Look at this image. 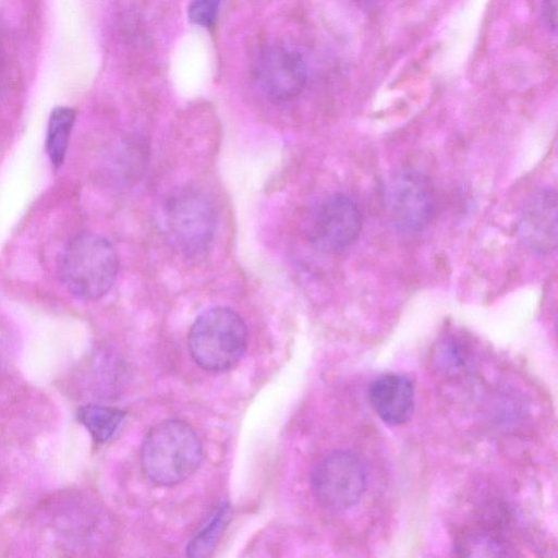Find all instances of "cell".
Wrapping results in <instances>:
<instances>
[{
	"instance_id": "obj_12",
	"label": "cell",
	"mask_w": 558,
	"mask_h": 558,
	"mask_svg": "<svg viewBox=\"0 0 558 558\" xmlns=\"http://www.w3.org/2000/svg\"><path fill=\"white\" fill-rule=\"evenodd\" d=\"M74 120L75 112L71 108L58 107L51 112L48 123L46 150L51 163L56 168L61 166L65 158Z\"/></svg>"
},
{
	"instance_id": "obj_2",
	"label": "cell",
	"mask_w": 558,
	"mask_h": 558,
	"mask_svg": "<svg viewBox=\"0 0 558 558\" xmlns=\"http://www.w3.org/2000/svg\"><path fill=\"white\" fill-rule=\"evenodd\" d=\"M119 258L112 244L95 233L73 238L63 250L58 274L64 287L83 300H97L113 286Z\"/></svg>"
},
{
	"instance_id": "obj_9",
	"label": "cell",
	"mask_w": 558,
	"mask_h": 558,
	"mask_svg": "<svg viewBox=\"0 0 558 558\" xmlns=\"http://www.w3.org/2000/svg\"><path fill=\"white\" fill-rule=\"evenodd\" d=\"M521 242L531 251L547 254L557 246V195L541 189L526 202L518 223Z\"/></svg>"
},
{
	"instance_id": "obj_3",
	"label": "cell",
	"mask_w": 558,
	"mask_h": 558,
	"mask_svg": "<svg viewBox=\"0 0 558 558\" xmlns=\"http://www.w3.org/2000/svg\"><path fill=\"white\" fill-rule=\"evenodd\" d=\"M189 350L204 369L221 372L234 366L247 344V330L241 316L228 307H215L201 314L189 333Z\"/></svg>"
},
{
	"instance_id": "obj_8",
	"label": "cell",
	"mask_w": 558,
	"mask_h": 558,
	"mask_svg": "<svg viewBox=\"0 0 558 558\" xmlns=\"http://www.w3.org/2000/svg\"><path fill=\"white\" fill-rule=\"evenodd\" d=\"M362 223L355 202L344 194H333L318 207L311 226V239L324 250L339 251L357 239Z\"/></svg>"
},
{
	"instance_id": "obj_15",
	"label": "cell",
	"mask_w": 558,
	"mask_h": 558,
	"mask_svg": "<svg viewBox=\"0 0 558 558\" xmlns=\"http://www.w3.org/2000/svg\"><path fill=\"white\" fill-rule=\"evenodd\" d=\"M556 8L557 0H543L542 2V20L548 31L551 32L556 29Z\"/></svg>"
},
{
	"instance_id": "obj_10",
	"label": "cell",
	"mask_w": 558,
	"mask_h": 558,
	"mask_svg": "<svg viewBox=\"0 0 558 558\" xmlns=\"http://www.w3.org/2000/svg\"><path fill=\"white\" fill-rule=\"evenodd\" d=\"M367 396L374 411L387 424H403L413 413L414 388L404 375H380L371 383Z\"/></svg>"
},
{
	"instance_id": "obj_4",
	"label": "cell",
	"mask_w": 558,
	"mask_h": 558,
	"mask_svg": "<svg viewBox=\"0 0 558 558\" xmlns=\"http://www.w3.org/2000/svg\"><path fill=\"white\" fill-rule=\"evenodd\" d=\"M161 219L167 239L185 255L203 252L215 233V208L197 190L182 189L172 193L163 204Z\"/></svg>"
},
{
	"instance_id": "obj_13",
	"label": "cell",
	"mask_w": 558,
	"mask_h": 558,
	"mask_svg": "<svg viewBox=\"0 0 558 558\" xmlns=\"http://www.w3.org/2000/svg\"><path fill=\"white\" fill-rule=\"evenodd\" d=\"M230 515L229 505L221 502L209 522L201 530L186 547L190 557H206L211 554Z\"/></svg>"
},
{
	"instance_id": "obj_6",
	"label": "cell",
	"mask_w": 558,
	"mask_h": 558,
	"mask_svg": "<svg viewBox=\"0 0 558 558\" xmlns=\"http://www.w3.org/2000/svg\"><path fill=\"white\" fill-rule=\"evenodd\" d=\"M311 486L325 508L342 511L355 506L366 487V471L352 452L338 450L325 456L313 469Z\"/></svg>"
},
{
	"instance_id": "obj_7",
	"label": "cell",
	"mask_w": 558,
	"mask_h": 558,
	"mask_svg": "<svg viewBox=\"0 0 558 558\" xmlns=\"http://www.w3.org/2000/svg\"><path fill=\"white\" fill-rule=\"evenodd\" d=\"M254 78L268 99L276 102L289 101L302 93L307 80V68L298 50L272 46L257 59Z\"/></svg>"
},
{
	"instance_id": "obj_11",
	"label": "cell",
	"mask_w": 558,
	"mask_h": 558,
	"mask_svg": "<svg viewBox=\"0 0 558 558\" xmlns=\"http://www.w3.org/2000/svg\"><path fill=\"white\" fill-rule=\"evenodd\" d=\"M120 409L89 403L77 411V420L89 432L95 441L102 444L110 439L124 418Z\"/></svg>"
},
{
	"instance_id": "obj_5",
	"label": "cell",
	"mask_w": 558,
	"mask_h": 558,
	"mask_svg": "<svg viewBox=\"0 0 558 558\" xmlns=\"http://www.w3.org/2000/svg\"><path fill=\"white\" fill-rule=\"evenodd\" d=\"M384 203L388 219L397 230L408 233L421 231L435 213L433 184L418 170H398L386 182Z\"/></svg>"
},
{
	"instance_id": "obj_14",
	"label": "cell",
	"mask_w": 558,
	"mask_h": 558,
	"mask_svg": "<svg viewBox=\"0 0 558 558\" xmlns=\"http://www.w3.org/2000/svg\"><path fill=\"white\" fill-rule=\"evenodd\" d=\"M221 0H191L187 7L189 20L198 26L210 27L216 21Z\"/></svg>"
},
{
	"instance_id": "obj_1",
	"label": "cell",
	"mask_w": 558,
	"mask_h": 558,
	"mask_svg": "<svg viewBox=\"0 0 558 558\" xmlns=\"http://www.w3.org/2000/svg\"><path fill=\"white\" fill-rule=\"evenodd\" d=\"M203 458L202 442L193 427L179 418L155 425L141 448V465L159 486H173L195 473Z\"/></svg>"
}]
</instances>
